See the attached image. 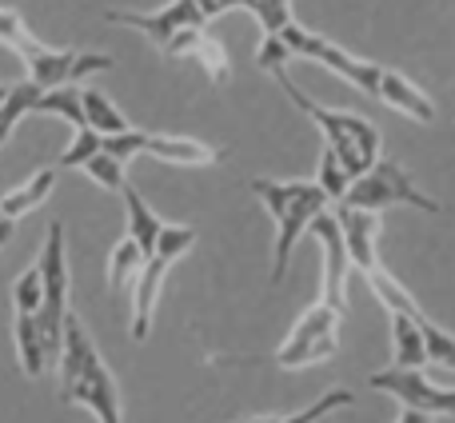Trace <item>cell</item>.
Returning a JSON list of instances; mask_svg holds the SVG:
<instances>
[{"label": "cell", "instance_id": "9c48e42d", "mask_svg": "<svg viewBox=\"0 0 455 423\" xmlns=\"http://www.w3.org/2000/svg\"><path fill=\"white\" fill-rule=\"evenodd\" d=\"M16 60L24 64L32 84L40 88H56V84H80L84 76L112 68V56L104 52H76V48H52L44 40H36L32 48H24Z\"/></svg>", "mask_w": 455, "mask_h": 423}, {"label": "cell", "instance_id": "2e32d148", "mask_svg": "<svg viewBox=\"0 0 455 423\" xmlns=\"http://www.w3.org/2000/svg\"><path fill=\"white\" fill-rule=\"evenodd\" d=\"M387 320H392V360H395V368H424L427 363V344H424V320L427 315L387 312Z\"/></svg>", "mask_w": 455, "mask_h": 423}, {"label": "cell", "instance_id": "603a6c76", "mask_svg": "<svg viewBox=\"0 0 455 423\" xmlns=\"http://www.w3.org/2000/svg\"><path fill=\"white\" fill-rule=\"evenodd\" d=\"M32 112H44V116H60L72 128H84V104H80V84H56L44 88L32 104Z\"/></svg>", "mask_w": 455, "mask_h": 423}, {"label": "cell", "instance_id": "44dd1931", "mask_svg": "<svg viewBox=\"0 0 455 423\" xmlns=\"http://www.w3.org/2000/svg\"><path fill=\"white\" fill-rule=\"evenodd\" d=\"M184 60H196L200 72H204L212 84H228V80H232V56H228V48L216 36H208V32H196V40L188 44Z\"/></svg>", "mask_w": 455, "mask_h": 423}, {"label": "cell", "instance_id": "30bf717a", "mask_svg": "<svg viewBox=\"0 0 455 423\" xmlns=\"http://www.w3.org/2000/svg\"><path fill=\"white\" fill-rule=\"evenodd\" d=\"M108 20L112 24H124V28H136L140 36H148L160 52H164V44L180 28H204V24H208L204 12L196 8V0H172V4L156 8V12H124V8H112Z\"/></svg>", "mask_w": 455, "mask_h": 423}, {"label": "cell", "instance_id": "277c9868", "mask_svg": "<svg viewBox=\"0 0 455 423\" xmlns=\"http://www.w3.org/2000/svg\"><path fill=\"white\" fill-rule=\"evenodd\" d=\"M40 283H44V296L36 307V331H40V347H44L48 368H56V355H60V336H64V315H68V248H64V224L52 219L44 232V248H40Z\"/></svg>", "mask_w": 455, "mask_h": 423}, {"label": "cell", "instance_id": "836d02e7", "mask_svg": "<svg viewBox=\"0 0 455 423\" xmlns=\"http://www.w3.org/2000/svg\"><path fill=\"white\" fill-rule=\"evenodd\" d=\"M395 423H432V416H424V411H411V408H403L400 411V419Z\"/></svg>", "mask_w": 455, "mask_h": 423}, {"label": "cell", "instance_id": "d6986e66", "mask_svg": "<svg viewBox=\"0 0 455 423\" xmlns=\"http://www.w3.org/2000/svg\"><path fill=\"white\" fill-rule=\"evenodd\" d=\"M80 104H84V124L92 128V132H100V136H116V132H128V116L116 108V104L108 100V92H100V88H92V84H80Z\"/></svg>", "mask_w": 455, "mask_h": 423}, {"label": "cell", "instance_id": "ba28073f", "mask_svg": "<svg viewBox=\"0 0 455 423\" xmlns=\"http://www.w3.org/2000/svg\"><path fill=\"white\" fill-rule=\"evenodd\" d=\"M368 387L392 395L400 408L424 411V416H432V419H440V416L455 419V387L435 384L424 368H395L392 363V368H384V371H371Z\"/></svg>", "mask_w": 455, "mask_h": 423}, {"label": "cell", "instance_id": "3957f363", "mask_svg": "<svg viewBox=\"0 0 455 423\" xmlns=\"http://www.w3.org/2000/svg\"><path fill=\"white\" fill-rule=\"evenodd\" d=\"M280 88L288 92V100L296 104L299 112H304L307 120H312L315 128H320L323 136V148H331L339 160H344V168L352 176H360L363 168H371L379 160V148H384V140H379V128L371 124L368 116H355V112H339V108H323L320 100H312L307 92H299L296 84H291L288 72H280Z\"/></svg>", "mask_w": 455, "mask_h": 423}, {"label": "cell", "instance_id": "9a60e30c", "mask_svg": "<svg viewBox=\"0 0 455 423\" xmlns=\"http://www.w3.org/2000/svg\"><path fill=\"white\" fill-rule=\"evenodd\" d=\"M371 96H376L379 104H387L392 112H400V116L416 120V124H432V120H435L432 96H427L416 80H408L403 72H395V68H384V64H379L376 92H371Z\"/></svg>", "mask_w": 455, "mask_h": 423}, {"label": "cell", "instance_id": "7a4b0ae2", "mask_svg": "<svg viewBox=\"0 0 455 423\" xmlns=\"http://www.w3.org/2000/svg\"><path fill=\"white\" fill-rule=\"evenodd\" d=\"M251 192L256 200L267 208L275 224V243H272V275L267 280L280 283L283 272L291 264V251H296L299 235L312 227V219L320 216L323 208H331V200L320 192L315 180H251Z\"/></svg>", "mask_w": 455, "mask_h": 423}, {"label": "cell", "instance_id": "8fae6325", "mask_svg": "<svg viewBox=\"0 0 455 423\" xmlns=\"http://www.w3.org/2000/svg\"><path fill=\"white\" fill-rule=\"evenodd\" d=\"M307 232L315 235L320 256H323V288H320V296L331 299V304H339V307H347V275H352V264H347V248H344V235H339L336 208H323L320 216L312 219Z\"/></svg>", "mask_w": 455, "mask_h": 423}, {"label": "cell", "instance_id": "83f0119b", "mask_svg": "<svg viewBox=\"0 0 455 423\" xmlns=\"http://www.w3.org/2000/svg\"><path fill=\"white\" fill-rule=\"evenodd\" d=\"M0 44L8 48L12 56H20L24 48L36 44V36H32V28L24 24V16L16 12V8H0Z\"/></svg>", "mask_w": 455, "mask_h": 423}, {"label": "cell", "instance_id": "f1b7e54d", "mask_svg": "<svg viewBox=\"0 0 455 423\" xmlns=\"http://www.w3.org/2000/svg\"><path fill=\"white\" fill-rule=\"evenodd\" d=\"M243 8L256 16V24L264 28V36H275V32L291 20V0H248Z\"/></svg>", "mask_w": 455, "mask_h": 423}, {"label": "cell", "instance_id": "7c38bea8", "mask_svg": "<svg viewBox=\"0 0 455 423\" xmlns=\"http://www.w3.org/2000/svg\"><path fill=\"white\" fill-rule=\"evenodd\" d=\"M172 264L176 259L156 248L144 256L140 272H136V280H132V323H128V336L132 339L152 336V320H156V307H160V296H164V280H168V267Z\"/></svg>", "mask_w": 455, "mask_h": 423}, {"label": "cell", "instance_id": "6da1fadb", "mask_svg": "<svg viewBox=\"0 0 455 423\" xmlns=\"http://www.w3.org/2000/svg\"><path fill=\"white\" fill-rule=\"evenodd\" d=\"M56 376H60V400L64 403L88 408L96 416V423H124V403H120L116 376H112V368L104 363L92 331L84 328V320H80L72 307H68V315H64Z\"/></svg>", "mask_w": 455, "mask_h": 423}, {"label": "cell", "instance_id": "d590c367", "mask_svg": "<svg viewBox=\"0 0 455 423\" xmlns=\"http://www.w3.org/2000/svg\"><path fill=\"white\" fill-rule=\"evenodd\" d=\"M8 136H12V128H8V124H0V144H8Z\"/></svg>", "mask_w": 455, "mask_h": 423}, {"label": "cell", "instance_id": "ac0fdd59", "mask_svg": "<svg viewBox=\"0 0 455 423\" xmlns=\"http://www.w3.org/2000/svg\"><path fill=\"white\" fill-rule=\"evenodd\" d=\"M120 196H124V212H128V235H132V240L144 248V256H148L152 243H156V235H160V227H164V216H160V212L152 208L132 184H124Z\"/></svg>", "mask_w": 455, "mask_h": 423}, {"label": "cell", "instance_id": "4dcf8cb0", "mask_svg": "<svg viewBox=\"0 0 455 423\" xmlns=\"http://www.w3.org/2000/svg\"><path fill=\"white\" fill-rule=\"evenodd\" d=\"M104 148V136L100 132H92V128H76V136H72V144L64 148V156L56 160V168H80L88 156H96V152Z\"/></svg>", "mask_w": 455, "mask_h": 423}, {"label": "cell", "instance_id": "74e56055", "mask_svg": "<svg viewBox=\"0 0 455 423\" xmlns=\"http://www.w3.org/2000/svg\"><path fill=\"white\" fill-rule=\"evenodd\" d=\"M243 4H248V0H240V8H243Z\"/></svg>", "mask_w": 455, "mask_h": 423}, {"label": "cell", "instance_id": "e0dca14e", "mask_svg": "<svg viewBox=\"0 0 455 423\" xmlns=\"http://www.w3.org/2000/svg\"><path fill=\"white\" fill-rule=\"evenodd\" d=\"M56 172H60V168H40V172H32L24 184H16V188H4V192H0V212H4L12 224L20 216H28V212H36L48 196H52Z\"/></svg>", "mask_w": 455, "mask_h": 423}, {"label": "cell", "instance_id": "e575fe53", "mask_svg": "<svg viewBox=\"0 0 455 423\" xmlns=\"http://www.w3.org/2000/svg\"><path fill=\"white\" fill-rule=\"evenodd\" d=\"M8 240H12V219H8L4 212H0V248H4Z\"/></svg>", "mask_w": 455, "mask_h": 423}, {"label": "cell", "instance_id": "1f68e13d", "mask_svg": "<svg viewBox=\"0 0 455 423\" xmlns=\"http://www.w3.org/2000/svg\"><path fill=\"white\" fill-rule=\"evenodd\" d=\"M40 296H44V283H40V267L32 264L28 272H20V275H16V283H12V307H16V312H28V315H36Z\"/></svg>", "mask_w": 455, "mask_h": 423}, {"label": "cell", "instance_id": "4316f807", "mask_svg": "<svg viewBox=\"0 0 455 423\" xmlns=\"http://www.w3.org/2000/svg\"><path fill=\"white\" fill-rule=\"evenodd\" d=\"M315 184H320V192L331 200V204H339V200H344V192H347V184H352V172H347L344 160H339L331 148H323L320 172H315Z\"/></svg>", "mask_w": 455, "mask_h": 423}, {"label": "cell", "instance_id": "f546056e", "mask_svg": "<svg viewBox=\"0 0 455 423\" xmlns=\"http://www.w3.org/2000/svg\"><path fill=\"white\" fill-rule=\"evenodd\" d=\"M291 60H296V56H291V48L283 44L280 32L259 40V48H256V68L259 72H267V76H280V72H288Z\"/></svg>", "mask_w": 455, "mask_h": 423}, {"label": "cell", "instance_id": "484cf974", "mask_svg": "<svg viewBox=\"0 0 455 423\" xmlns=\"http://www.w3.org/2000/svg\"><path fill=\"white\" fill-rule=\"evenodd\" d=\"M80 168H84V176L96 184V188L116 192V196L124 192V184H128V180H124V160L112 156V152H104V148L96 152V156H88Z\"/></svg>", "mask_w": 455, "mask_h": 423}, {"label": "cell", "instance_id": "8992f818", "mask_svg": "<svg viewBox=\"0 0 455 423\" xmlns=\"http://www.w3.org/2000/svg\"><path fill=\"white\" fill-rule=\"evenodd\" d=\"M339 204L347 208H363V212H384V208H419V212H440V200H432L424 188H416L408 172H403L395 160L379 156L371 168H363L360 176H352L344 200Z\"/></svg>", "mask_w": 455, "mask_h": 423}, {"label": "cell", "instance_id": "5b68a950", "mask_svg": "<svg viewBox=\"0 0 455 423\" xmlns=\"http://www.w3.org/2000/svg\"><path fill=\"white\" fill-rule=\"evenodd\" d=\"M344 312L347 307L331 304V299H315L307 304L304 312L296 315V323L288 328L283 344L275 347V363L288 371H299V368H315V363L331 360L339 352V323H344Z\"/></svg>", "mask_w": 455, "mask_h": 423}, {"label": "cell", "instance_id": "d6a6232c", "mask_svg": "<svg viewBox=\"0 0 455 423\" xmlns=\"http://www.w3.org/2000/svg\"><path fill=\"white\" fill-rule=\"evenodd\" d=\"M196 8L204 12V20H212V16H220V12H232V8H240V0H196Z\"/></svg>", "mask_w": 455, "mask_h": 423}, {"label": "cell", "instance_id": "cb8c5ba5", "mask_svg": "<svg viewBox=\"0 0 455 423\" xmlns=\"http://www.w3.org/2000/svg\"><path fill=\"white\" fill-rule=\"evenodd\" d=\"M352 403H355V395L347 392V387H331L328 395H320V400L304 411H288V416H251L243 423H320L323 416H331V411H339V408H352Z\"/></svg>", "mask_w": 455, "mask_h": 423}, {"label": "cell", "instance_id": "8d00e7d4", "mask_svg": "<svg viewBox=\"0 0 455 423\" xmlns=\"http://www.w3.org/2000/svg\"><path fill=\"white\" fill-rule=\"evenodd\" d=\"M4 96H8V84H0V104H4Z\"/></svg>", "mask_w": 455, "mask_h": 423}, {"label": "cell", "instance_id": "52a82bcc", "mask_svg": "<svg viewBox=\"0 0 455 423\" xmlns=\"http://www.w3.org/2000/svg\"><path fill=\"white\" fill-rule=\"evenodd\" d=\"M280 36H283V44L291 48V56L296 60H312V64H323L328 72H336L339 80H347L352 88H360V92H376V76H379V64H371V60H360L355 52H347L344 44H336V40H328V36H320V32H312V28H304V24H296V20H288L280 28Z\"/></svg>", "mask_w": 455, "mask_h": 423}, {"label": "cell", "instance_id": "7402d4cb", "mask_svg": "<svg viewBox=\"0 0 455 423\" xmlns=\"http://www.w3.org/2000/svg\"><path fill=\"white\" fill-rule=\"evenodd\" d=\"M363 280H368V288H371V296L384 304V312H408V315H424L419 312V304L411 299V291L403 288L400 280H395L392 272H387L384 264H376L371 272H363Z\"/></svg>", "mask_w": 455, "mask_h": 423}, {"label": "cell", "instance_id": "4fadbf2b", "mask_svg": "<svg viewBox=\"0 0 455 423\" xmlns=\"http://www.w3.org/2000/svg\"><path fill=\"white\" fill-rule=\"evenodd\" d=\"M136 156H152L160 164L176 168H212L224 160V148H212L192 136H172V132H140L136 128Z\"/></svg>", "mask_w": 455, "mask_h": 423}, {"label": "cell", "instance_id": "ffe728a7", "mask_svg": "<svg viewBox=\"0 0 455 423\" xmlns=\"http://www.w3.org/2000/svg\"><path fill=\"white\" fill-rule=\"evenodd\" d=\"M12 336H16V355H20V368L28 379H40L48 368L44 360V347H40V331H36V320L28 312H16V323H12Z\"/></svg>", "mask_w": 455, "mask_h": 423}, {"label": "cell", "instance_id": "d4e9b609", "mask_svg": "<svg viewBox=\"0 0 455 423\" xmlns=\"http://www.w3.org/2000/svg\"><path fill=\"white\" fill-rule=\"evenodd\" d=\"M140 264H144V248L132 240V235H124V240H120L116 248L108 251V288H112V291L132 288V280H136V272H140Z\"/></svg>", "mask_w": 455, "mask_h": 423}, {"label": "cell", "instance_id": "5bb4252c", "mask_svg": "<svg viewBox=\"0 0 455 423\" xmlns=\"http://www.w3.org/2000/svg\"><path fill=\"white\" fill-rule=\"evenodd\" d=\"M339 219V235H344V248H347V264L352 272H371L379 264V212H363V208H347V204H331Z\"/></svg>", "mask_w": 455, "mask_h": 423}]
</instances>
